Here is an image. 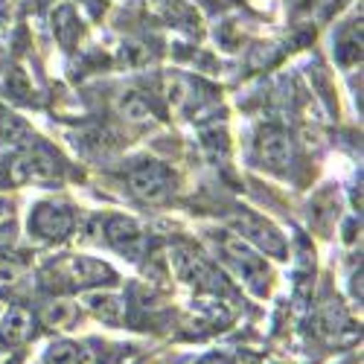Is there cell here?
I'll return each mask as SVG.
<instances>
[{
  "label": "cell",
  "mask_w": 364,
  "mask_h": 364,
  "mask_svg": "<svg viewBox=\"0 0 364 364\" xmlns=\"http://www.w3.org/2000/svg\"><path fill=\"white\" fill-rule=\"evenodd\" d=\"M0 143L4 146H23V149L33 143V132H29V126L21 117H15L4 108H0Z\"/></svg>",
  "instance_id": "30bf717a"
},
{
  "label": "cell",
  "mask_w": 364,
  "mask_h": 364,
  "mask_svg": "<svg viewBox=\"0 0 364 364\" xmlns=\"http://www.w3.org/2000/svg\"><path fill=\"white\" fill-rule=\"evenodd\" d=\"M257 158H259L262 166L280 172V169H286L294 161V143H291V137L283 129L268 126L257 137Z\"/></svg>",
  "instance_id": "8992f818"
},
{
  "label": "cell",
  "mask_w": 364,
  "mask_h": 364,
  "mask_svg": "<svg viewBox=\"0 0 364 364\" xmlns=\"http://www.w3.org/2000/svg\"><path fill=\"white\" fill-rule=\"evenodd\" d=\"M105 239L114 251H119L129 259H140V254L146 248V236H143L140 225L126 216H111L105 222Z\"/></svg>",
  "instance_id": "52a82bcc"
},
{
  "label": "cell",
  "mask_w": 364,
  "mask_h": 364,
  "mask_svg": "<svg viewBox=\"0 0 364 364\" xmlns=\"http://www.w3.org/2000/svg\"><path fill=\"white\" fill-rule=\"evenodd\" d=\"M85 306L94 312L97 318H102L105 323H119V321H123V300L114 297V294L94 291V294L85 297Z\"/></svg>",
  "instance_id": "8fae6325"
},
{
  "label": "cell",
  "mask_w": 364,
  "mask_h": 364,
  "mask_svg": "<svg viewBox=\"0 0 364 364\" xmlns=\"http://www.w3.org/2000/svg\"><path fill=\"white\" fill-rule=\"evenodd\" d=\"M21 271H23V265L18 259H4V262H0V286H4V283H15L21 277Z\"/></svg>",
  "instance_id": "5bb4252c"
},
{
  "label": "cell",
  "mask_w": 364,
  "mask_h": 364,
  "mask_svg": "<svg viewBox=\"0 0 364 364\" xmlns=\"http://www.w3.org/2000/svg\"><path fill=\"white\" fill-rule=\"evenodd\" d=\"M73 228H76V213L68 204L44 201L29 213V233L44 242H62L73 233Z\"/></svg>",
  "instance_id": "3957f363"
},
{
  "label": "cell",
  "mask_w": 364,
  "mask_h": 364,
  "mask_svg": "<svg viewBox=\"0 0 364 364\" xmlns=\"http://www.w3.org/2000/svg\"><path fill=\"white\" fill-rule=\"evenodd\" d=\"M58 175H62V166H58L55 155H50L47 149L33 146V143L12 164V178L18 184H47V181H55Z\"/></svg>",
  "instance_id": "277c9868"
},
{
  "label": "cell",
  "mask_w": 364,
  "mask_h": 364,
  "mask_svg": "<svg viewBox=\"0 0 364 364\" xmlns=\"http://www.w3.org/2000/svg\"><path fill=\"white\" fill-rule=\"evenodd\" d=\"M65 268H68L70 280H76L79 286H85V283H105V277L108 280L114 277L108 265H102L97 259H87V257H73V259H68Z\"/></svg>",
  "instance_id": "9c48e42d"
},
{
  "label": "cell",
  "mask_w": 364,
  "mask_h": 364,
  "mask_svg": "<svg viewBox=\"0 0 364 364\" xmlns=\"http://www.w3.org/2000/svg\"><path fill=\"white\" fill-rule=\"evenodd\" d=\"M119 108H123V114L129 119H149L151 117V108L140 94H126V100L119 102Z\"/></svg>",
  "instance_id": "4fadbf2b"
},
{
  "label": "cell",
  "mask_w": 364,
  "mask_h": 364,
  "mask_svg": "<svg viewBox=\"0 0 364 364\" xmlns=\"http://www.w3.org/2000/svg\"><path fill=\"white\" fill-rule=\"evenodd\" d=\"M233 228H236V236H242L245 242H254V245L262 248L265 254L286 257V239H283V233L274 225H271V222H265L262 216L242 213V216H236Z\"/></svg>",
  "instance_id": "5b68a950"
},
{
  "label": "cell",
  "mask_w": 364,
  "mask_h": 364,
  "mask_svg": "<svg viewBox=\"0 0 364 364\" xmlns=\"http://www.w3.org/2000/svg\"><path fill=\"white\" fill-rule=\"evenodd\" d=\"M29 332H33V318H29V312L21 306H12L9 312H4V318H0V344L4 347L23 344L29 338Z\"/></svg>",
  "instance_id": "ba28073f"
},
{
  "label": "cell",
  "mask_w": 364,
  "mask_h": 364,
  "mask_svg": "<svg viewBox=\"0 0 364 364\" xmlns=\"http://www.w3.org/2000/svg\"><path fill=\"white\" fill-rule=\"evenodd\" d=\"M126 181H129V190L146 204H161L175 190V175L158 161H140L137 166L129 169Z\"/></svg>",
  "instance_id": "7a4b0ae2"
},
{
  "label": "cell",
  "mask_w": 364,
  "mask_h": 364,
  "mask_svg": "<svg viewBox=\"0 0 364 364\" xmlns=\"http://www.w3.org/2000/svg\"><path fill=\"white\" fill-rule=\"evenodd\" d=\"M44 364H82V350L70 341H55L47 355H44Z\"/></svg>",
  "instance_id": "7c38bea8"
},
{
  "label": "cell",
  "mask_w": 364,
  "mask_h": 364,
  "mask_svg": "<svg viewBox=\"0 0 364 364\" xmlns=\"http://www.w3.org/2000/svg\"><path fill=\"white\" fill-rule=\"evenodd\" d=\"M219 251H222V259L236 271V274L245 280L248 289H254L257 294L265 291L268 286V265L265 259L248 245L242 236L236 233H222L219 236Z\"/></svg>",
  "instance_id": "6da1fadb"
}]
</instances>
